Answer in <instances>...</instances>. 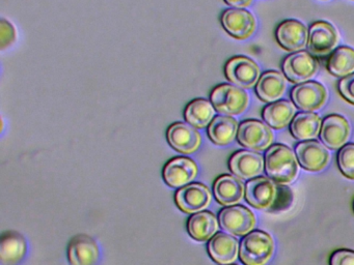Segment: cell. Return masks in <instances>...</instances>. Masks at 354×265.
I'll return each instance as SVG.
<instances>
[{
  "label": "cell",
  "mask_w": 354,
  "mask_h": 265,
  "mask_svg": "<svg viewBox=\"0 0 354 265\" xmlns=\"http://www.w3.org/2000/svg\"><path fill=\"white\" fill-rule=\"evenodd\" d=\"M265 171L268 177L279 186L292 184L297 177V157L286 145H273L265 155Z\"/></svg>",
  "instance_id": "1"
},
{
  "label": "cell",
  "mask_w": 354,
  "mask_h": 265,
  "mask_svg": "<svg viewBox=\"0 0 354 265\" xmlns=\"http://www.w3.org/2000/svg\"><path fill=\"white\" fill-rule=\"evenodd\" d=\"M273 253V238L260 230L246 234L240 244L239 257L244 265H266L272 258Z\"/></svg>",
  "instance_id": "2"
},
{
  "label": "cell",
  "mask_w": 354,
  "mask_h": 265,
  "mask_svg": "<svg viewBox=\"0 0 354 265\" xmlns=\"http://www.w3.org/2000/svg\"><path fill=\"white\" fill-rule=\"evenodd\" d=\"M211 101L215 110L227 116L240 115L248 109L250 97L248 92L236 85L223 84L211 93Z\"/></svg>",
  "instance_id": "3"
},
{
  "label": "cell",
  "mask_w": 354,
  "mask_h": 265,
  "mask_svg": "<svg viewBox=\"0 0 354 265\" xmlns=\"http://www.w3.org/2000/svg\"><path fill=\"white\" fill-rule=\"evenodd\" d=\"M270 126L259 120H245L238 128L237 139L240 144L252 151L269 148L273 142Z\"/></svg>",
  "instance_id": "4"
},
{
  "label": "cell",
  "mask_w": 354,
  "mask_h": 265,
  "mask_svg": "<svg viewBox=\"0 0 354 265\" xmlns=\"http://www.w3.org/2000/svg\"><path fill=\"white\" fill-rule=\"evenodd\" d=\"M221 227L232 235L243 236L256 227V217L250 209L241 205L223 208L218 217Z\"/></svg>",
  "instance_id": "5"
},
{
  "label": "cell",
  "mask_w": 354,
  "mask_h": 265,
  "mask_svg": "<svg viewBox=\"0 0 354 265\" xmlns=\"http://www.w3.org/2000/svg\"><path fill=\"white\" fill-rule=\"evenodd\" d=\"M283 70L290 82L301 84L316 75L318 62L308 52L298 51L286 58Z\"/></svg>",
  "instance_id": "6"
},
{
  "label": "cell",
  "mask_w": 354,
  "mask_h": 265,
  "mask_svg": "<svg viewBox=\"0 0 354 265\" xmlns=\"http://www.w3.org/2000/svg\"><path fill=\"white\" fill-rule=\"evenodd\" d=\"M225 76L230 82L240 88H252L260 78V68L254 60L237 56L227 61Z\"/></svg>",
  "instance_id": "7"
},
{
  "label": "cell",
  "mask_w": 354,
  "mask_h": 265,
  "mask_svg": "<svg viewBox=\"0 0 354 265\" xmlns=\"http://www.w3.org/2000/svg\"><path fill=\"white\" fill-rule=\"evenodd\" d=\"M291 97L296 108L304 112H313L321 109L325 105L327 92L320 83L308 81L294 87Z\"/></svg>",
  "instance_id": "8"
},
{
  "label": "cell",
  "mask_w": 354,
  "mask_h": 265,
  "mask_svg": "<svg viewBox=\"0 0 354 265\" xmlns=\"http://www.w3.org/2000/svg\"><path fill=\"white\" fill-rule=\"evenodd\" d=\"M277 188L270 178L259 176L252 178L245 186V199L252 207L269 209L274 205Z\"/></svg>",
  "instance_id": "9"
},
{
  "label": "cell",
  "mask_w": 354,
  "mask_h": 265,
  "mask_svg": "<svg viewBox=\"0 0 354 265\" xmlns=\"http://www.w3.org/2000/svg\"><path fill=\"white\" fill-rule=\"evenodd\" d=\"M211 199L212 196L209 188L205 184L198 182L183 186L176 194V203L186 213H196L204 210L210 205Z\"/></svg>",
  "instance_id": "10"
},
{
  "label": "cell",
  "mask_w": 354,
  "mask_h": 265,
  "mask_svg": "<svg viewBox=\"0 0 354 265\" xmlns=\"http://www.w3.org/2000/svg\"><path fill=\"white\" fill-rule=\"evenodd\" d=\"M221 24L227 33L237 39H246L257 27L254 14L243 8H229L221 16Z\"/></svg>",
  "instance_id": "11"
},
{
  "label": "cell",
  "mask_w": 354,
  "mask_h": 265,
  "mask_svg": "<svg viewBox=\"0 0 354 265\" xmlns=\"http://www.w3.org/2000/svg\"><path fill=\"white\" fill-rule=\"evenodd\" d=\"M350 132L351 128L345 117L337 114H331L323 120L320 130V139L327 148L335 150L345 146L346 142L349 139Z\"/></svg>",
  "instance_id": "12"
},
{
  "label": "cell",
  "mask_w": 354,
  "mask_h": 265,
  "mask_svg": "<svg viewBox=\"0 0 354 265\" xmlns=\"http://www.w3.org/2000/svg\"><path fill=\"white\" fill-rule=\"evenodd\" d=\"M298 163L304 169L319 172L324 169L330 159L327 147L318 141H304L295 148Z\"/></svg>",
  "instance_id": "13"
},
{
  "label": "cell",
  "mask_w": 354,
  "mask_h": 265,
  "mask_svg": "<svg viewBox=\"0 0 354 265\" xmlns=\"http://www.w3.org/2000/svg\"><path fill=\"white\" fill-rule=\"evenodd\" d=\"M339 43L337 29L325 21H318L308 31V47L314 55H324L335 49Z\"/></svg>",
  "instance_id": "14"
},
{
  "label": "cell",
  "mask_w": 354,
  "mask_h": 265,
  "mask_svg": "<svg viewBox=\"0 0 354 265\" xmlns=\"http://www.w3.org/2000/svg\"><path fill=\"white\" fill-rule=\"evenodd\" d=\"M167 140L176 150L184 155L196 153L202 144L200 132L184 122H176L167 130Z\"/></svg>",
  "instance_id": "15"
},
{
  "label": "cell",
  "mask_w": 354,
  "mask_h": 265,
  "mask_svg": "<svg viewBox=\"0 0 354 265\" xmlns=\"http://www.w3.org/2000/svg\"><path fill=\"white\" fill-rule=\"evenodd\" d=\"M198 174V166L188 157H175L163 169L165 181L171 188H183L189 184Z\"/></svg>",
  "instance_id": "16"
},
{
  "label": "cell",
  "mask_w": 354,
  "mask_h": 265,
  "mask_svg": "<svg viewBox=\"0 0 354 265\" xmlns=\"http://www.w3.org/2000/svg\"><path fill=\"white\" fill-rule=\"evenodd\" d=\"M232 173L241 179H252L262 174L265 159L260 153L252 150H241L232 155L230 159Z\"/></svg>",
  "instance_id": "17"
},
{
  "label": "cell",
  "mask_w": 354,
  "mask_h": 265,
  "mask_svg": "<svg viewBox=\"0 0 354 265\" xmlns=\"http://www.w3.org/2000/svg\"><path fill=\"white\" fill-rule=\"evenodd\" d=\"M100 252L94 238L80 234L72 238L68 246V258L71 265H96Z\"/></svg>",
  "instance_id": "18"
},
{
  "label": "cell",
  "mask_w": 354,
  "mask_h": 265,
  "mask_svg": "<svg viewBox=\"0 0 354 265\" xmlns=\"http://www.w3.org/2000/svg\"><path fill=\"white\" fill-rule=\"evenodd\" d=\"M277 41L287 51H300L306 46L308 32L306 25L297 20H287L277 29Z\"/></svg>",
  "instance_id": "19"
},
{
  "label": "cell",
  "mask_w": 354,
  "mask_h": 265,
  "mask_svg": "<svg viewBox=\"0 0 354 265\" xmlns=\"http://www.w3.org/2000/svg\"><path fill=\"white\" fill-rule=\"evenodd\" d=\"M239 248L237 239L223 232L215 234L208 244L211 258L221 265H229L235 262Z\"/></svg>",
  "instance_id": "20"
},
{
  "label": "cell",
  "mask_w": 354,
  "mask_h": 265,
  "mask_svg": "<svg viewBox=\"0 0 354 265\" xmlns=\"http://www.w3.org/2000/svg\"><path fill=\"white\" fill-rule=\"evenodd\" d=\"M26 254V240L19 232L7 231L0 239V261L3 265H17Z\"/></svg>",
  "instance_id": "21"
},
{
  "label": "cell",
  "mask_w": 354,
  "mask_h": 265,
  "mask_svg": "<svg viewBox=\"0 0 354 265\" xmlns=\"http://www.w3.org/2000/svg\"><path fill=\"white\" fill-rule=\"evenodd\" d=\"M215 198L223 206H233L243 199L244 186L241 180L233 175H223L214 184Z\"/></svg>",
  "instance_id": "22"
},
{
  "label": "cell",
  "mask_w": 354,
  "mask_h": 265,
  "mask_svg": "<svg viewBox=\"0 0 354 265\" xmlns=\"http://www.w3.org/2000/svg\"><path fill=\"white\" fill-rule=\"evenodd\" d=\"M219 221L212 213L200 211L188 219L187 229L189 235L198 242L210 240L218 231Z\"/></svg>",
  "instance_id": "23"
},
{
  "label": "cell",
  "mask_w": 354,
  "mask_h": 265,
  "mask_svg": "<svg viewBox=\"0 0 354 265\" xmlns=\"http://www.w3.org/2000/svg\"><path fill=\"white\" fill-rule=\"evenodd\" d=\"M285 77L281 72L270 70L264 72L257 83L256 91L258 97L267 103L279 101L286 91Z\"/></svg>",
  "instance_id": "24"
},
{
  "label": "cell",
  "mask_w": 354,
  "mask_h": 265,
  "mask_svg": "<svg viewBox=\"0 0 354 265\" xmlns=\"http://www.w3.org/2000/svg\"><path fill=\"white\" fill-rule=\"evenodd\" d=\"M320 117L313 112H301L296 114L290 124V130L294 138L299 141H310L316 138L320 132Z\"/></svg>",
  "instance_id": "25"
},
{
  "label": "cell",
  "mask_w": 354,
  "mask_h": 265,
  "mask_svg": "<svg viewBox=\"0 0 354 265\" xmlns=\"http://www.w3.org/2000/svg\"><path fill=\"white\" fill-rule=\"evenodd\" d=\"M296 108L291 101H273L263 110V118L271 128L281 130L291 124L295 115Z\"/></svg>",
  "instance_id": "26"
},
{
  "label": "cell",
  "mask_w": 354,
  "mask_h": 265,
  "mask_svg": "<svg viewBox=\"0 0 354 265\" xmlns=\"http://www.w3.org/2000/svg\"><path fill=\"white\" fill-rule=\"evenodd\" d=\"M238 128L239 126L235 118L227 115L216 116L209 124V138L215 144L225 146L233 142L237 136Z\"/></svg>",
  "instance_id": "27"
},
{
  "label": "cell",
  "mask_w": 354,
  "mask_h": 265,
  "mask_svg": "<svg viewBox=\"0 0 354 265\" xmlns=\"http://www.w3.org/2000/svg\"><path fill=\"white\" fill-rule=\"evenodd\" d=\"M215 108L212 103L204 99H196L187 106L185 119L196 128H206L214 119Z\"/></svg>",
  "instance_id": "28"
},
{
  "label": "cell",
  "mask_w": 354,
  "mask_h": 265,
  "mask_svg": "<svg viewBox=\"0 0 354 265\" xmlns=\"http://www.w3.org/2000/svg\"><path fill=\"white\" fill-rule=\"evenodd\" d=\"M327 70L333 76L346 77L354 72V50L337 48L327 60Z\"/></svg>",
  "instance_id": "29"
},
{
  "label": "cell",
  "mask_w": 354,
  "mask_h": 265,
  "mask_svg": "<svg viewBox=\"0 0 354 265\" xmlns=\"http://www.w3.org/2000/svg\"><path fill=\"white\" fill-rule=\"evenodd\" d=\"M337 165L346 177L354 180V143L346 144L339 149Z\"/></svg>",
  "instance_id": "30"
},
{
  "label": "cell",
  "mask_w": 354,
  "mask_h": 265,
  "mask_svg": "<svg viewBox=\"0 0 354 265\" xmlns=\"http://www.w3.org/2000/svg\"><path fill=\"white\" fill-rule=\"evenodd\" d=\"M339 93L348 103L354 105V72L344 77L337 85Z\"/></svg>",
  "instance_id": "31"
},
{
  "label": "cell",
  "mask_w": 354,
  "mask_h": 265,
  "mask_svg": "<svg viewBox=\"0 0 354 265\" xmlns=\"http://www.w3.org/2000/svg\"><path fill=\"white\" fill-rule=\"evenodd\" d=\"M330 265H354V251L337 250L331 255Z\"/></svg>",
  "instance_id": "32"
},
{
  "label": "cell",
  "mask_w": 354,
  "mask_h": 265,
  "mask_svg": "<svg viewBox=\"0 0 354 265\" xmlns=\"http://www.w3.org/2000/svg\"><path fill=\"white\" fill-rule=\"evenodd\" d=\"M1 49L10 47L16 39V30L13 25L6 20H1Z\"/></svg>",
  "instance_id": "33"
},
{
  "label": "cell",
  "mask_w": 354,
  "mask_h": 265,
  "mask_svg": "<svg viewBox=\"0 0 354 265\" xmlns=\"http://www.w3.org/2000/svg\"><path fill=\"white\" fill-rule=\"evenodd\" d=\"M229 6L235 8H245L252 4V0H225Z\"/></svg>",
  "instance_id": "34"
},
{
  "label": "cell",
  "mask_w": 354,
  "mask_h": 265,
  "mask_svg": "<svg viewBox=\"0 0 354 265\" xmlns=\"http://www.w3.org/2000/svg\"><path fill=\"white\" fill-rule=\"evenodd\" d=\"M230 265V264H229Z\"/></svg>",
  "instance_id": "35"
}]
</instances>
